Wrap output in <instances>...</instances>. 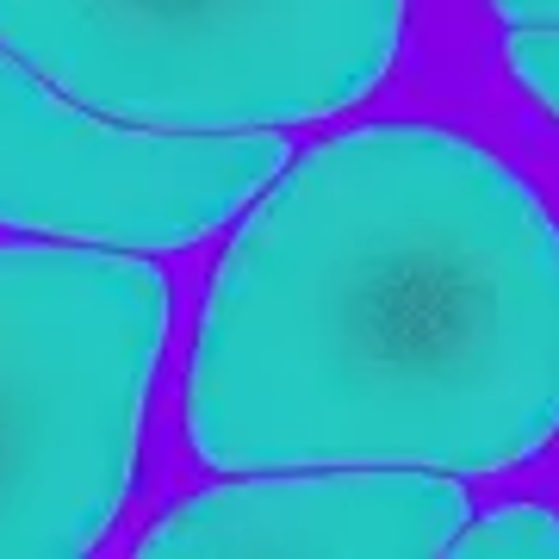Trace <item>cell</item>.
Returning <instances> with one entry per match:
<instances>
[{"label":"cell","instance_id":"cell-7","mask_svg":"<svg viewBox=\"0 0 559 559\" xmlns=\"http://www.w3.org/2000/svg\"><path fill=\"white\" fill-rule=\"evenodd\" d=\"M510 75L559 119V25H516V38H510Z\"/></svg>","mask_w":559,"mask_h":559},{"label":"cell","instance_id":"cell-2","mask_svg":"<svg viewBox=\"0 0 559 559\" xmlns=\"http://www.w3.org/2000/svg\"><path fill=\"white\" fill-rule=\"evenodd\" d=\"M162 336L168 280L131 249H0V559L106 540L138 479Z\"/></svg>","mask_w":559,"mask_h":559},{"label":"cell","instance_id":"cell-4","mask_svg":"<svg viewBox=\"0 0 559 559\" xmlns=\"http://www.w3.org/2000/svg\"><path fill=\"white\" fill-rule=\"evenodd\" d=\"M280 131H162L75 106L0 50V224L100 249H187L286 168Z\"/></svg>","mask_w":559,"mask_h":559},{"label":"cell","instance_id":"cell-3","mask_svg":"<svg viewBox=\"0 0 559 559\" xmlns=\"http://www.w3.org/2000/svg\"><path fill=\"white\" fill-rule=\"evenodd\" d=\"M404 0H0V50L162 131H286L380 87Z\"/></svg>","mask_w":559,"mask_h":559},{"label":"cell","instance_id":"cell-6","mask_svg":"<svg viewBox=\"0 0 559 559\" xmlns=\"http://www.w3.org/2000/svg\"><path fill=\"white\" fill-rule=\"evenodd\" d=\"M454 559H516V554H540V559H559V516L540 510V503H498L485 516H466L460 522Z\"/></svg>","mask_w":559,"mask_h":559},{"label":"cell","instance_id":"cell-1","mask_svg":"<svg viewBox=\"0 0 559 559\" xmlns=\"http://www.w3.org/2000/svg\"><path fill=\"white\" fill-rule=\"evenodd\" d=\"M187 436L218 473H503L559 436V224L485 143L360 124L286 162L212 274Z\"/></svg>","mask_w":559,"mask_h":559},{"label":"cell","instance_id":"cell-5","mask_svg":"<svg viewBox=\"0 0 559 559\" xmlns=\"http://www.w3.org/2000/svg\"><path fill=\"white\" fill-rule=\"evenodd\" d=\"M473 503L436 466H274L193 491L143 535L150 559L212 554H448Z\"/></svg>","mask_w":559,"mask_h":559},{"label":"cell","instance_id":"cell-8","mask_svg":"<svg viewBox=\"0 0 559 559\" xmlns=\"http://www.w3.org/2000/svg\"><path fill=\"white\" fill-rule=\"evenodd\" d=\"M510 25H559V0H498Z\"/></svg>","mask_w":559,"mask_h":559}]
</instances>
